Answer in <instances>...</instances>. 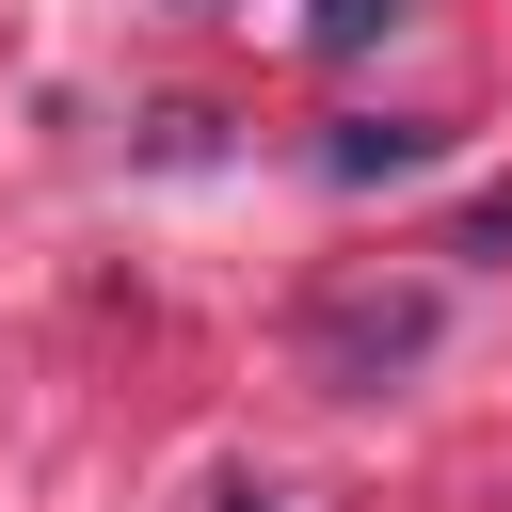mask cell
Masks as SVG:
<instances>
[{
    "label": "cell",
    "mask_w": 512,
    "mask_h": 512,
    "mask_svg": "<svg viewBox=\"0 0 512 512\" xmlns=\"http://www.w3.org/2000/svg\"><path fill=\"white\" fill-rule=\"evenodd\" d=\"M464 256H512V192H496V208H480V224H464Z\"/></svg>",
    "instance_id": "obj_4"
},
{
    "label": "cell",
    "mask_w": 512,
    "mask_h": 512,
    "mask_svg": "<svg viewBox=\"0 0 512 512\" xmlns=\"http://www.w3.org/2000/svg\"><path fill=\"white\" fill-rule=\"evenodd\" d=\"M416 160H432V128H336V144H320V176H336V192H368V176H416Z\"/></svg>",
    "instance_id": "obj_2"
},
{
    "label": "cell",
    "mask_w": 512,
    "mask_h": 512,
    "mask_svg": "<svg viewBox=\"0 0 512 512\" xmlns=\"http://www.w3.org/2000/svg\"><path fill=\"white\" fill-rule=\"evenodd\" d=\"M400 16H416V0H304V48H320V64H368Z\"/></svg>",
    "instance_id": "obj_3"
},
{
    "label": "cell",
    "mask_w": 512,
    "mask_h": 512,
    "mask_svg": "<svg viewBox=\"0 0 512 512\" xmlns=\"http://www.w3.org/2000/svg\"><path fill=\"white\" fill-rule=\"evenodd\" d=\"M432 336H448L432 288H336V304H320V368H336V384H400Z\"/></svg>",
    "instance_id": "obj_1"
},
{
    "label": "cell",
    "mask_w": 512,
    "mask_h": 512,
    "mask_svg": "<svg viewBox=\"0 0 512 512\" xmlns=\"http://www.w3.org/2000/svg\"><path fill=\"white\" fill-rule=\"evenodd\" d=\"M240 512H272V496H240Z\"/></svg>",
    "instance_id": "obj_5"
}]
</instances>
